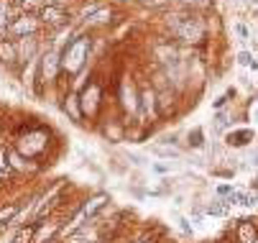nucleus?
Here are the masks:
<instances>
[{"label": "nucleus", "mask_w": 258, "mask_h": 243, "mask_svg": "<svg viewBox=\"0 0 258 243\" xmlns=\"http://www.w3.org/2000/svg\"><path fill=\"white\" fill-rule=\"evenodd\" d=\"M217 192H220V195H230V192H233V190H230V187H228V185H223V187H217Z\"/></svg>", "instance_id": "17"}, {"label": "nucleus", "mask_w": 258, "mask_h": 243, "mask_svg": "<svg viewBox=\"0 0 258 243\" xmlns=\"http://www.w3.org/2000/svg\"><path fill=\"white\" fill-rule=\"evenodd\" d=\"M253 3H258V0H253Z\"/></svg>", "instance_id": "21"}, {"label": "nucleus", "mask_w": 258, "mask_h": 243, "mask_svg": "<svg viewBox=\"0 0 258 243\" xmlns=\"http://www.w3.org/2000/svg\"><path fill=\"white\" fill-rule=\"evenodd\" d=\"M250 141H253V131H250V128H240V131L228 133V146L240 149V146H248Z\"/></svg>", "instance_id": "5"}, {"label": "nucleus", "mask_w": 258, "mask_h": 243, "mask_svg": "<svg viewBox=\"0 0 258 243\" xmlns=\"http://www.w3.org/2000/svg\"><path fill=\"white\" fill-rule=\"evenodd\" d=\"M36 26H39V21H36L33 16H21L13 26H8V31L13 33V36H26V33H33Z\"/></svg>", "instance_id": "4"}, {"label": "nucleus", "mask_w": 258, "mask_h": 243, "mask_svg": "<svg viewBox=\"0 0 258 243\" xmlns=\"http://www.w3.org/2000/svg\"><path fill=\"white\" fill-rule=\"evenodd\" d=\"M8 6L6 3H0V31H3V28H8Z\"/></svg>", "instance_id": "11"}, {"label": "nucleus", "mask_w": 258, "mask_h": 243, "mask_svg": "<svg viewBox=\"0 0 258 243\" xmlns=\"http://www.w3.org/2000/svg\"><path fill=\"white\" fill-rule=\"evenodd\" d=\"M207 210H210V215H225V205H217L215 202V205L207 207Z\"/></svg>", "instance_id": "13"}, {"label": "nucleus", "mask_w": 258, "mask_h": 243, "mask_svg": "<svg viewBox=\"0 0 258 243\" xmlns=\"http://www.w3.org/2000/svg\"><path fill=\"white\" fill-rule=\"evenodd\" d=\"M238 240H240V243H253V240H255V228H253V223H243V225L238 228Z\"/></svg>", "instance_id": "7"}, {"label": "nucleus", "mask_w": 258, "mask_h": 243, "mask_svg": "<svg viewBox=\"0 0 258 243\" xmlns=\"http://www.w3.org/2000/svg\"><path fill=\"white\" fill-rule=\"evenodd\" d=\"M253 243H258V238H255V240H253Z\"/></svg>", "instance_id": "20"}, {"label": "nucleus", "mask_w": 258, "mask_h": 243, "mask_svg": "<svg viewBox=\"0 0 258 243\" xmlns=\"http://www.w3.org/2000/svg\"><path fill=\"white\" fill-rule=\"evenodd\" d=\"M6 156H8V149H0V171H8V161H6Z\"/></svg>", "instance_id": "14"}, {"label": "nucleus", "mask_w": 258, "mask_h": 243, "mask_svg": "<svg viewBox=\"0 0 258 243\" xmlns=\"http://www.w3.org/2000/svg\"><path fill=\"white\" fill-rule=\"evenodd\" d=\"M18 59V51L11 41H0V62H6V64H13Z\"/></svg>", "instance_id": "6"}, {"label": "nucleus", "mask_w": 258, "mask_h": 243, "mask_svg": "<svg viewBox=\"0 0 258 243\" xmlns=\"http://www.w3.org/2000/svg\"><path fill=\"white\" fill-rule=\"evenodd\" d=\"M189 144H192V146H202V128H195V131L189 133Z\"/></svg>", "instance_id": "10"}, {"label": "nucleus", "mask_w": 258, "mask_h": 243, "mask_svg": "<svg viewBox=\"0 0 258 243\" xmlns=\"http://www.w3.org/2000/svg\"><path fill=\"white\" fill-rule=\"evenodd\" d=\"M87 54H90V39H87V36H80V39H75V41H69L61 64H64L67 69H72V72H77V69L85 64Z\"/></svg>", "instance_id": "2"}, {"label": "nucleus", "mask_w": 258, "mask_h": 243, "mask_svg": "<svg viewBox=\"0 0 258 243\" xmlns=\"http://www.w3.org/2000/svg\"><path fill=\"white\" fill-rule=\"evenodd\" d=\"M187 3H195V6H207L210 0H187Z\"/></svg>", "instance_id": "18"}, {"label": "nucleus", "mask_w": 258, "mask_h": 243, "mask_svg": "<svg viewBox=\"0 0 258 243\" xmlns=\"http://www.w3.org/2000/svg\"><path fill=\"white\" fill-rule=\"evenodd\" d=\"M238 62H240V64H245V67H253V69H258V62H255V59H253L248 51H240V54H238Z\"/></svg>", "instance_id": "9"}, {"label": "nucleus", "mask_w": 258, "mask_h": 243, "mask_svg": "<svg viewBox=\"0 0 258 243\" xmlns=\"http://www.w3.org/2000/svg\"><path fill=\"white\" fill-rule=\"evenodd\" d=\"M67 13H64V8L61 6H56V3H49L44 11H41V21L44 23H49V26H64L67 23Z\"/></svg>", "instance_id": "3"}, {"label": "nucleus", "mask_w": 258, "mask_h": 243, "mask_svg": "<svg viewBox=\"0 0 258 243\" xmlns=\"http://www.w3.org/2000/svg\"><path fill=\"white\" fill-rule=\"evenodd\" d=\"M31 233H33L31 228H28V230H21V235L16 238V243H28V240H31Z\"/></svg>", "instance_id": "15"}, {"label": "nucleus", "mask_w": 258, "mask_h": 243, "mask_svg": "<svg viewBox=\"0 0 258 243\" xmlns=\"http://www.w3.org/2000/svg\"><path fill=\"white\" fill-rule=\"evenodd\" d=\"M169 26L184 41H200L205 36V26L197 18H192V16H174V21H169Z\"/></svg>", "instance_id": "1"}, {"label": "nucleus", "mask_w": 258, "mask_h": 243, "mask_svg": "<svg viewBox=\"0 0 258 243\" xmlns=\"http://www.w3.org/2000/svg\"><path fill=\"white\" fill-rule=\"evenodd\" d=\"M56 59H59L56 54H46V56H44V75H46L49 80L56 75V67H59V62H56Z\"/></svg>", "instance_id": "8"}, {"label": "nucleus", "mask_w": 258, "mask_h": 243, "mask_svg": "<svg viewBox=\"0 0 258 243\" xmlns=\"http://www.w3.org/2000/svg\"><path fill=\"white\" fill-rule=\"evenodd\" d=\"M235 31H238V36H243V39L248 36V31H245V26H235Z\"/></svg>", "instance_id": "16"}, {"label": "nucleus", "mask_w": 258, "mask_h": 243, "mask_svg": "<svg viewBox=\"0 0 258 243\" xmlns=\"http://www.w3.org/2000/svg\"><path fill=\"white\" fill-rule=\"evenodd\" d=\"M13 213H16V207H6V210H0V225H3L6 220H11Z\"/></svg>", "instance_id": "12"}, {"label": "nucleus", "mask_w": 258, "mask_h": 243, "mask_svg": "<svg viewBox=\"0 0 258 243\" xmlns=\"http://www.w3.org/2000/svg\"><path fill=\"white\" fill-rule=\"evenodd\" d=\"M253 187H255V190H258V182H253Z\"/></svg>", "instance_id": "19"}]
</instances>
